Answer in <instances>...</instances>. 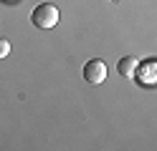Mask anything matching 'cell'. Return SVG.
Here are the masks:
<instances>
[{"label":"cell","instance_id":"1","mask_svg":"<svg viewBox=\"0 0 157 151\" xmlns=\"http://www.w3.org/2000/svg\"><path fill=\"white\" fill-rule=\"evenodd\" d=\"M58 20H61V13H58V8L53 3H41V5H36L33 13H31V23L36 28H41V30L56 28Z\"/></svg>","mask_w":157,"mask_h":151},{"label":"cell","instance_id":"2","mask_svg":"<svg viewBox=\"0 0 157 151\" xmlns=\"http://www.w3.org/2000/svg\"><path fill=\"white\" fill-rule=\"evenodd\" d=\"M84 81L89 86H99L106 81V63L101 58H91L89 63L84 66Z\"/></svg>","mask_w":157,"mask_h":151},{"label":"cell","instance_id":"3","mask_svg":"<svg viewBox=\"0 0 157 151\" xmlns=\"http://www.w3.org/2000/svg\"><path fill=\"white\" fill-rule=\"evenodd\" d=\"M137 81H140L142 86H157V60H144V63H140V68H137Z\"/></svg>","mask_w":157,"mask_h":151},{"label":"cell","instance_id":"4","mask_svg":"<svg viewBox=\"0 0 157 151\" xmlns=\"http://www.w3.org/2000/svg\"><path fill=\"white\" fill-rule=\"evenodd\" d=\"M137 68H140V60L127 56V58H119V63H117V70H119V76L124 78H134L137 76Z\"/></svg>","mask_w":157,"mask_h":151},{"label":"cell","instance_id":"5","mask_svg":"<svg viewBox=\"0 0 157 151\" xmlns=\"http://www.w3.org/2000/svg\"><path fill=\"white\" fill-rule=\"evenodd\" d=\"M8 56H10V40L0 38V58H8Z\"/></svg>","mask_w":157,"mask_h":151}]
</instances>
